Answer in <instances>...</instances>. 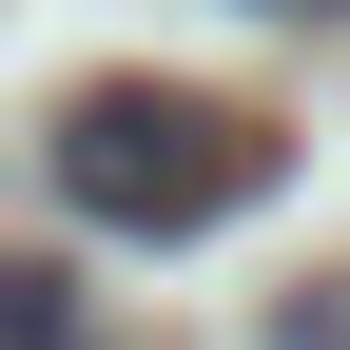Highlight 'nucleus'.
<instances>
[{
  "label": "nucleus",
  "mask_w": 350,
  "mask_h": 350,
  "mask_svg": "<svg viewBox=\"0 0 350 350\" xmlns=\"http://www.w3.org/2000/svg\"><path fill=\"white\" fill-rule=\"evenodd\" d=\"M39 175H59L98 234H214V214H253V195H273V117L175 98V78H98V98H59Z\"/></svg>",
  "instance_id": "1"
},
{
  "label": "nucleus",
  "mask_w": 350,
  "mask_h": 350,
  "mask_svg": "<svg viewBox=\"0 0 350 350\" xmlns=\"http://www.w3.org/2000/svg\"><path fill=\"white\" fill-rule=\"evenodd\" d=\"M0 350H98V312H78V273H39V253H20V273H0Z\"/></svg>",
  "instance_id": "2"
}]
</instances>
